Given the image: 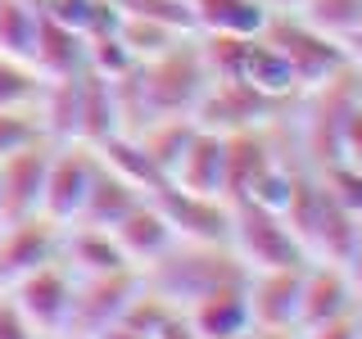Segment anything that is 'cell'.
<instances>
[{
    "instance_id": "1",
    "label": "cell",
    "mask_w": 362,
    "mask_h": 339,
    "mask_svg": "<svg viewBox=\"0 0 362 339\" xmlns=\"http://www.w3.org/2000/svg\"><path fill=\"white\" fill-rule=\"evenodd\" d=\"M204 86H209V64H204L199 37L186 32L168 50L136 59L132 73L113 82L122 131H141L154 118H195Z\"/></svg>"
},
{
    "instance_id": "2",
    "label": "cell",
    "mask_w": 362,
    "mask_h": 339,
    "mask_svg": "<svg viewBox=\"0 0 362 339\" xmlns=\"http://www.w3.org/2000/svg\"><path fill=\"white\" fill-rule=\"evenodd\" d=\"M358 105V68H339L335 77L317 86H303L294 95V105L286 113L290 122V141H294V154H299L303 167H326L339 158V136H344V118L349 109Z\"/></svg>"
},
{
    "instance_id": "3",
    "label": "cell",
    "mask_w": 362,
    "mask_h": 339,
    "mask_svg": "<svg viewBox=\"0 0 362 339\" xmlns=\"http://www.w3.org/2000/svg\"><path fill=\"white\" fill-rule=\"evenodd\" d=\"M245 276H249V267L240 263V254L231 244H199V240H173L154 263L141 267L145 290L163 294L177 308H190L209 290L235 285Z\"/></svg>"
},
{
    "instance_id": "4",
    "label": "cell",
    "mask_w": 362,
    "mask_h": 339,
    "mask_svg": "<svg viewBox=\"0 0 362 339\" xmlns=\"http://www.w3.org/2000/svg\"><path fill=\"white\" fill-rule=\"evenodd\" d=\"M258 37H263L272 50L290 64L299 90L326 82V77H335L339 68H349L344 41L317 32L313 23L303 18V14H294V9H276V14H267V23H263V32H258Z\"/></svg>"
},
{
    "instance_id": "5",
    "label": "cell",
    "mask_w": 362,
    "mask_h": 339,
    "mask_svg": "<svg viewBox=\"0 0 362 339\" xmlns=\"http://www.w3.org/2000/svg\"><path fill=\"white\" fill-rule=\"evenodd\" d=\"M240 254V263L249 271L263 267H303L308 254H303L299 235L290 231V222L281 218L276 208L254 199H231V240H226Z\"/></svg>"
},
{
    "instance_id": "6",
    "label": "cell",
    "mask_w": 362,
    "mask_h": 339,
    "mask_svg": "<svg viewBox=\"0 0 362 339\" xmlns=\"http://www.w3.org/2000/svg\"><path fill=\"white\" fill-rule=\"evenodd\" d=\"M294 100L267 95L245 77H209L199 105H195V122L213 131H240V127H263V122L286 118Z\"/></svg>"
},
{
    "instance_id": "7",
    "label": "cell",
    "mask_w": 362,
    "mask_h": 339,
    "mask_svg": "<svg viewBox=\"0 0 362 339\" xmlns=\"http://www.w3.org/2000/svg\"><path fill=\"white\" fill-rule=\"evenodd\" d=\"M100 154L82 141H54L50 145V163H45V186H41V213L54 222H77L82 218V203L90 195V181H95Z\"/></svg>"
},
{
    "instance_id": "8",
    "label": "cell",
    "mask_w": 362,
    "mask_h": 339,
    "mask_svg": "<svg viewBox=\"0 0 362 339\" xmlns=\"http://www.w3.org/2000/svg\"><path fill=\"white\" fill-rule=\"evenodd\" d=\"M141 267L95 271V276L73 280V308H68V331L73 335H100L109 321L127 312V303L141 294Z\"/></svg>"
},
{
    "instance_id": "9",
    "label": "cell",
    "mask_w": 362,
    "mask_h": 339,
    "mask_svg": "<svg viewBox=\"0 0 362 339\" xmlns=\"http://www.w3.org/2000/svg\"><path fill=\"white\" fill-rule=\"evenodd\" d=\"M154 208L168 218L177 240H199V244H226L231 240V199L222 195H195L168 181L163 190H154Z\"/></svg>"
},
{
    "instance_id": "10",
    "label": "cell",
    "mask_w": 362,
    "mask_h": 339,
    "mask_svg": "<svg viewBox=\"0 0 362 339\" xmlns=\"http://www.w3.org/2000/svg\"><path fill=\"white\" fill-rule=\"evenodd\" d=\"M73 280L77 276L64 267V258H54V263H41V267L14 276V280H9V294H14V303L28 312V321L37 326L41 335H59V331H68Z\"/></svg>"
},
{
    "instance_id": "11",
    "label": "cell",
    "mask_w": 362,
    "mask_h": 339,
    "mask_svg": "<svg viewBox=\"0 0 362 339\" xmlns=\"http://www.w3.org/2000/svg\"><path fill=\"white\" fill-rule=\"evenodd\" d=\"M64 244V222L45 218V213H28V218H5L0 222V276L14 280L23 271L54 263Z\"/></svg>"
},
{
    "instance_id": "12",
    "label": "cell",
    "mask_w": 362,
    "mask_h": 339,
    "mask_svg": "<svg viewBox=\"0 0 362 339\" xmlns=\"http://www.w3.org/2000/svg\"><path fill=\"white\" fill-rule=\"evenodd\" d=\"M299 290L303 267H263L245 276L254 331H299Z\"/></svg>"
},
{
    "instance_id": "13",
    "label": "cell",
    "mask_w": 362,
    "mask_h": 339,
    "mask_svg": "<svg viewBox=\"0 0 362 339\" xmlns=\"http://www.w3.org/2000/svg\"><path fill=\"white\" fill-rule=\"evenodd\" d=\"M362 308V294L354 290L344 263H326V258H308L303 263V290H299V331L317 321H331L339 312Z\"/></svg>"
},
{
    "instance_id": "14",
    "label": "cell",
    "mask_w": 362,
    "mask_h": 339,
    "mask_svg": "<svg viewBox=\"0 0 362 339\" xmlns=\"http://www.w3.org/2000/svg\"><path fill=\"white\" fill-rule=\"evenodd\" d=\"M50 145L54 141H37V145H28V150L0 158V222L41 213V186H45Z\"/></svg>"
},
{
    "instance_id": "15",
    "label": "cell",
    "mask_w": 362,
    "mask_h": 339,
    "mask_svg": "<svg viewBox=\"0 0 362 339\" xmlns=\"http://www.w3.org/2000/svg\"><path fill=\"white\" fill-rule=\"evenodd\" d=\"M173 186L226 199V141H222V131L195 122V131H190L186 150H181L177 167H173Z\"/></svg>"
},
{
    "instance_id": "16",
    "label": "cell",
    "mask_w": 362,
    "mask_h": 339,
    "mask_svg": "<svg viewBox=\"0 0 362 339\" xmlns=\"http://www.w3.org/2000/svg\"><path fill=\"white\" fill-rule=\"evenodd\" d=\"M186 316H190V326H195L199 339H245L249 331H254L245 280L209 290L204 299H195V303L186 308Z\"/></svg>"
},
{
    "instance_id": "17",
    "label": "cell",
    "mask_w": 362,
    "mask_h": 339,
    "mask_svg": "<svg viewBox=\"0 0 362 339\" xmlns=\"http://www.w3.org/2000/svg\"><path fill=\"white\" fill-rule=\"evenodd\" d=\"M59 258L73 276H95V271H118V267H136L127 254L118 249L109 226H90V222H68L64 226V244Z\"/></svg>"
},
{
    "instance_id": "18",
    "label": "cell",
    "mask_w": 362,
    "mask_h": 339,
    "mask_svg": "<svg viewBox=\"0 0 362 339\" xmlns=\"http://www.w3.org/2000/svg\"><path fill=\"white\" fill-rule=\"evenodd\" d=\"M118 131H122V113H118L113 82L82 68V82H77V141L95 150L100 141H109Z\"/></svg>"
},
{
    "instance_id": "19",
    "label": "cell",
    "mask_w": 362,
    "mask_h": 339,
    "mask_svg": "<svg viewBox=\"0 0 362 339\" xmlns=\"http://www.w3.org/2000/svg\"><path fill=\"white\" fill-rule=\"evenodd\" d=\"M109 231H113L118 249L132 258L136 267L154 263V258H158L168 244L177 240V235H173V226H168V218L154 208V199H141V203H136V208L127 213V218H118V222L109 226Z\"/></svg>"
},
{
    "instance_id": "20",
    "label": "cell",
    "mask_w": 362,
    "mask_h": 339,
    "mask_svg": "<svg viewBox=\"0 0 362 339\" xmlns=\"http://www.w3.org/2000/svg\"><path fill=\"white\" fill-rule=\"evenodd\" d=\"M32 68L41 77H73L86 68V37L68 23L37 18V45H32Z\"/></svg>"
},
{
    "instance_id": "21",
    "label": "cell",
    "mask_w": 362,
    "mask_h": 339,
    "mask_svg": "<svg viewBox=\"0 0 362 339\" xmlns=\"http://www.w3.org/2000/svg\"><path fill=\"white\" fill-rule=\"evenodd\" d=\"M195 9V32H218V37H258L272 9L263 0H190Z\"/></svg>"
},
{
    "instance_id": "22",
    "label": "cell",
    "mask_w": 362,
    "mask_h": 339,
    "mask_svg": "<svg viewBox=\"0 0 362 339\" xmlns=\"http://www.w3.org/2000/svg\"><path fill=\"white\" fill-rule=\"evenodd\" d=\"M141 199H150L141 186H132L127 177H118L113 167L100 163L95 167V181H90V195L82 203V218L77 222H90V226H113L118 218H127Z\"/></svg>"
},
{
    "instance_id": "23",
    "label": "cell",
    "mask_w": 362,
    "mask_h": 339,
    "mask_svg": "<svg viewBox=\"0 0 362 339\" xmlns=\"http://www.w3.org/2000/svg\"><path fill=\"white\" fill-rule=\"evenodd\" d=\"M95 154H100V163H105V167H113L118 177H127L132 186L145 190V195H154V190H163L168 181H173L150 154L141 150V141H136L132 131H118V136H109V141H100Z\"/></svg>"
},
{
    "instance_id": "24",
    "label": "cell",
    "mask_w": 362,
    "mask_h": 339,
    "mask_svg": "<svg viewBox=\"0 0 362 339\" xmlns=\"http://www.w3.org/2000/svg\"><path fill=\"white\" fill-rule=\"evenodd\" d=\"M190 131H195V118H154V122H145V127L132 131V136L141 141V150L150 154L168 177H173V167H177L181 150H186Z\"/></svg>"
},
{
    "instance_id": "25",
    "label": "cell",
    "mask_w": 362,
    "mask_h": 339,
    "mask_svg": "<svg viewBox=\"0 0 362 339\" xmlns=\"http://www.w3.org/2000/svg\"><path fill=\"white\" fill-rule=\"evenodd\" d=\"M37 0H0V54L32 64V45H37Z\"/></svg>"
},
{
    "instance_id": "26",
    "label": "cell",
    "mask_w": 362,
    "mask_h": 339,
    "mask_svg": "<svg viewBox=\"0 0 362 339\" xmlns=\"http://www.w3.org/2000/svg\"><path fill=\"white\" fill-rule=\"evenodd\" d=\"M294 14H303L317 32L335 41H349L362 28V0H303Z\"/></svg>"
},
{
    "instance_id": "27",
    "label": "cell",
    "mask_w": 362,
    "mask_h": 339,
    "mask_svg": "<svg viewBox=\"0 0 362 339\" xmlns=\"http://www.w3.org/2000/svg\"><path fill=\"white\" fill-rule=\"evenodd\" d=\"M177 37H186V32L163 28V23H150V18H136V14H122V23H118V41L127 45L136 59H150V54L168 50Z\"/></svg>"
},
{
    "instance_id": "28",
    "label": "cell",
    "mask_w": 362,
    "mask_h": 339,
    "mask_svg": "<svg viewBox=\"0 0 362 339\" xmlns=\"http://www.w3.org/2000/svg\"><path fill=\"white\" fill-rule=\"evenodd\" d=\"M136 68V54L118 41V32H100V37H86V73H100L109 82L127 77Z\"/></svg>"
},
{
    "instance_id": "29",
    "label": "cell",
    "mask_w": 362,
    "mask_h": 339,
    "mask_svg": "<svg viewBox=\"0 0 362 339\" xmlns=\"http://www.w3.org/2000/svg\"><path fill=\"white\" fill-rule=\"evenodd\" d=\"M41 90V73L28 59H14V54H0V109H18L32 105Z\"/></svg>"
},
{
    "instance_id": "30",
    "label": "cell",
    "mask_w": 362,
    "mask_h": 339,
    "mask_svg": "<svg viewBox=\"0 0 362 339\" xmlns=\"http://www.w3.org/2000/svg\"><path fill=\"white\" fill-rule=\"evenodd\" d=\"M37 141H50V136L41 131V118L32 105H18V109H0V158L28 150V145Z\"/></svg>"
},
{
    "instance_id": "31",
    "label": "cell",
    "mask_w": 362,
    "mask_h": 339,
    "mask_svg": "<svg viewBox=\"0 0 362 339\" xmlns=\"http://www.w3.org/2000/svg\"><path fill=\"white\" fill-rule=\"evenodd\" d=\"M317 177H322V186L331 190V199L339 203L344 213H354L362 222V167L349 163V158H335V163L317 167Z\"/></svg>"
},
{
    "instance_id": "32",
    "label": "cell",
    "mask_w": 362,
    "mask_h": 339,
    "mask_svg": "<svg viewBox=\"0 0 362 339\" xmlns=\"http://www.w3.org/2000/svg\"><path fill=\"white\" fill-rule=\"evenodd\" d=\"M113 5H118L122 14L163 23V28H177V32H195V9H190V0H113Z\"/></svg>"
},
{
    "instance_id": "33",
    "label": "cell",
    "mask_w": 362,
    "mask_h": 339,
    "mask_svg": "<svg viewBox=\"0 0 362 339\" xmlns=\"http://www.w3.org/2000/svg\"><path fill=\"white\" fill-rule=\"evenodd\" d=\"M95 5H100V0H37V9H41L45 18L68 23V28H77L82 37H86L90 18H95Z\"/></svg>"
},
{
    "instance_id": "34",
    "label": "cell",
    "mask_w": 362,
    "mask_h": 339,
    "mask_svg": "<svg viewBox=\"0 0 362 339\" xmlns=\"http://www.w3.org/2000/svg\"><path fill=\"white\" fill-rule=\"evenodd\" d=\"M0 339H45L37 326L28 321V312L14 303V294H9V285L0 290Z\"/></svg>"
},
{
    "instance_id": "35",
    "label": "cell",
    "mask_w": 362,
    "mask_h": 339,
    "mask_svg": "<svg viewBox=\"0 0 362 339\" xmlns=\"http://www.w3.org/2000/svg\"><path fill=\"white\" fill-rule=\"evenodd\" d=\"M299 339H358V308L339 312V316H331V321L308 326V331H299Z\"/></svg>"
},
{
    "instance_id": "36",
    "label": "cell",
    "mask_w": 362,
    "mask_h": 339,
    "mask_svg": "<svg viewBox=\"0 0 362 339\" xmlns=\"http://www.w3.org/2000/svg\"><path fill=\"white\" fill-rule=\"evenodd\" d=\"M339 158H349V163L362 167V100L354 109H349L344 118V136H339Z\"/></svg>"
},
{
    "instance_id": "37",
    "label": "cell",
    "mask_w": 362,
    "mask_h": 339,
    "mask_svg": "<svg viewBox=\"0 0 362 339\" xmlns=\"http://www.w3.org/2000/svg\"><path fill=\"white\" fill-rule=\"evenodd\" d=\"M90 339H150V335H145L141 326H132L127 316H118V321H109L105 331H100V335H90Z\"/></svg>"
},
{
    "instance_id": "38",
    "label": "cell",
    "mask_w": 362,
    "mask_h": 339,
    "mask_svg": "<svg viewBox=\"0 0 362 339\" xmlns=\"http://www.w3.org/2000/svg\"><path fill=\"white\" fill-rule=\"evenodd\" d=\"M344 271H349V280H354V290L362 294V226H358L354 249H349V258H344Z\"/></svg>"
},
{
    "instance_id": "39",
    "label": "cell",
    "mask_w": 362,
    "mask_h": 339,
    "mask_svg": "<svg viewBox=\"0 0 362 339\" xmlns=\"http://www.w3.org/2000/svg\"><path fill=\"white\" fill-rule=\"evenodd\" d=\"M263 5L272 9V14H276V9H299V5H303V0H263Z\"/></svg>"
},
{
    "instance_id": "40",
    "label": "cell",
    "mask_w": 362,
    "mask_h": 339,
    "mask_svg": "<svg viewBox=\"0 0 362 339\" xmlns=\"http://www.w3.org/2000/svg\"><path fill=\"white\" fill-rule=\"evenodd\" d=\"M45 339H90V335H73V331H59V335H45Z\"/></svg>"
},
{
    "instance_id": "41",
    "label": "cell",
    "mask_w": 362,
    "mask_h": 339,
    "mask_svg": "<svg viewBox=\"0 0 362 339\" xmlns=\"http://www.w3.org/2000/svg\"><path fill=\"white\" fill-rule=\"evenodd\" d=\"M358 100H362V68H358Z\"/></svg>"
},
{
    "instance_id": "42",
    "label": "cell",
    "mask_w": 362,
    "mask_h": 339,
    "mask_svg": "<svg viewBox=\"0 0 362 339\" xmlns=\"http://www.w3.org/2000/svg\"><path fill=\"white\" fill-rule=\"evenodd\" d=\"M358 339H362V308H358Z\"/></svg>"
},
{
    "instance_id": "43",
    "label": "cell",
    "mask_w": 362,
    "mask_h": 339,
    "mask_svg": "<svg viewBox=\"0 0 362 339\" xmlns=\"http://www.w3.org/2000/svg\"><path fill=\"white\" fill-rule=\"evenodd\" d=\"M5 285H9V280H5V276H0V290H5Z\"/></svg>"
}]
</instances>
